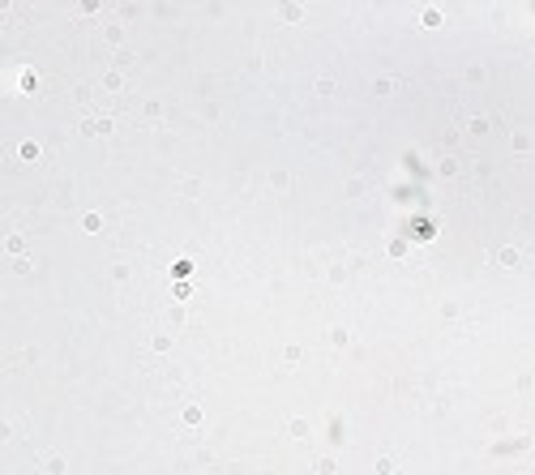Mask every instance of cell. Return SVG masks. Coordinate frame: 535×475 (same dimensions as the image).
Masks as SVG:
<instances>
[{
  "instance_id": "cell-1",
  "label": "cell",
  "mask_w": 535,
  "mask_h": 475,
  "mask_svg": "<svg viewBox=\"0 0 535 475\" xmlns=\"http://www.w3.org/2000/svg\"><path fill=\"white\" fill-rule=\"evenodd\" d=\"M497 261H501L505 270H518V266H522V261H518V253H514V249H501V253H497Z\"/></svg>"
},
{
  "instance_id": "cell-2",
  "label": "cell",
  "mask_w": 535,
  "mask_h": 475,
  "mask_svg": "<svg viewBox=\"0 0 535 475\" xmlns=\"http://www.w3.org/2000/svg\"><path fill=\"white\" fill-rule=\"evenodd\" d=\"M86 128H90V133H107V128H111V120H107V116H99V120H90Z\"/></svg>"
}]
</instances>
